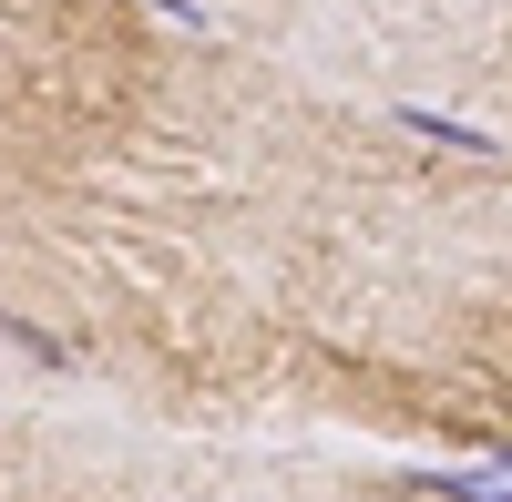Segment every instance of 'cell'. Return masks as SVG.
<instances>
[{
  "instance_id": "2",
  "label": "cell",
  "mask_w": 512,
  "mask_h": 502,
  "mask_svg": "<svg viewBox=\"0 0 512 502\" xmlns=\"http://www.w3.org/2000/svg\"><path fill=\"white\" fill-rule=\"evenodd\" d=\"M420 482H441V492H451V502H512V492H502V482H461V472H420Z\"/></svg>"
},
{
  "instance_id": "1",
  "label": "cell",
  "mask_w": 512,
  "mask_h": 502,
  "mask_svg": "<svg viewBox=\"0 0 512 502\" xmlns=\"http://www.w3.org/2000/svg\"><path fill=\"white\" fill-rule=\"evenodd\" d=\"M400 123H410V134H431V144H451V154H492V134H472V123H451V113H431V103H410Z\"/></svg>"
},
{
  "instance_id": "3",
  "label": "cell",
  "mask_w": 512,
  "mask_h": 502,
  "mask_svg": "<svg viewBox=\"0 0 512 502\" xmlns=\"http://www.w3.org/2000/svg\"><path fill=\"white\" fill-rule=\"evenodd\" d=\"M154 11H175V21H195V0H154Z\"/></svg>"
},
{
  "instance_id": "4",
  "label": "cell",
  "mask_w": 512,
  "mask_h": 502,
  "mask_svg": "<svg viewBox=\"0 0 512 502\" xmlns=\"http://www.w3.org/2000/svg\"><path fill=\"white\" fill-rule=\"evenodd\" d=\"M502 472H512V451H502Z\"/></svg>"
}]
</instances>
